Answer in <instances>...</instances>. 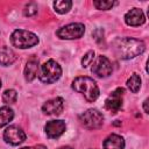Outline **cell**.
Returning <instances> with one entry per match:
<instances>
[{
	"label": "cell",
	"mask_w": 149,
	"mask_h": 149,
	"mask_svg": "<svg viewBox=\"0 0 149 149\" xmlns=\"http://www.w3.org/2000/svg\"><path fill=\"white\" fill-rule=\"evenodd\" d=\"M113 49L118 57L122 59H130L141 55L146 49V44L141 40L132 37H118L113 42Z\"/></svg>",
	"instance_id": "cell-1"
},
{
	"label": "cell",
	"mask_w": 149,
	"mask_h": 149,
	"mask_svg": "<svg viewBox=\"0 0 149 149\" xmlns=\"http://www.w3.org/2000/svg\"><path fill=\"white\" fill-rule=\"evenodd\" d=\"M72 88L74 91L81 93L88 102L95 101L98 99V97H99L98 85L95 84V81L92 78L86 77V76L77 77L72 83Z\"/></svg>",
	"instance_id": "cell-2"
},
{
	"label": "cell",
	"mask_w": 149,
	"mask_h": 149,
	"mask_svg": "<svg viewBox=\"0 0 149 149\" xmlns=\"http://www.w3.org/2000/svg\"><path fill=\"white\" fill-rule=\"evenodd\" d=\"M10 42L14 47L19 49H27L36 45L38 43V37L31 31L24 29H16L10 35Z\"/></svg>",
	"instance_id": "cell-3"
},
{
	"label": "cell",
	"mask_w": 149,
	"mask_h": 149,
	"mask_svg": "<svg viewBox=\"0 0 149 149\" xmlns=\"http://www.w3.org/2000/svg\"><path fill=\"white\" fill-rule=\"evenodd\" d=\"M61 74H62V69L59 64L54 59H49L43 65H41L38 78L42 83L52 84L59 79Z\"/></svg>",
	"instance_id": "cell-4"
},
{
	"label": "cell",
	"mask_w": 149,
	"mask_h": 149,
	"mask_svg": "<svg viewBox=\"0 0 149 149\" xmlns=\"http://www.w3.org/2000/svg\"><path fill=\"white\" fill-rule=\"evenodd\" d=\"M79 121L81 125L88 129H98L104 123V115L94 108H90L79 116Z\"/></svg>",
	"instance_id": "cell-5"
},
{
	"label": "cell",
	"mask_w": 149,
	"mask_h": 149,
	"mask_svg": "<svg viewBox=\"0 0 149 149\" xmlns=\"http://www.w3.org/2000/svg\"><path fill=\"white\" fill-rule=\"evenodd\" d=\"M85 27L83 23H70L57 30V36L63 40H74L84 35Z\"/></svg>",
	"instance_id": "cell-6"
},
{
	"label": "cell",
	"mask_w": 149,
	"mask_h": 149,
	"mask_svg": "<svg viewBox=\"0 0 149 149\" xmlns=\"http://www.w3.org/2000/svg\"><path fill=\"white\" fill-rule=\"evenodd\" d=\"M112 71H113L112 63L109 62V59L106 56H102V55L98 56V58L95 59V62L92 65V72L101 78L108 77L112 73Z\"/></svg>",
	"instance_id": "cell-7"
},
{
	"label": "cell",
	"mask_w": 149,
	"mask_h": 149,
	"mask_svg": "<svg viewBox=\"0 0 149 149\" xmlns=\"http://www.w3.org/2000/svg\"><path fill=\"white\" fill-rule=\"evenodd\" d=\"M3 140L12 146H17L26 140V133L17 126H9L3 132Z\"/></svg>",
	"instance_id": "cell-8"
},
{
	"label": "cell",
	"mask_w": 149,
	"mask_h": 149,
	"mask_svg": "<svg viewBox=\"0 0 149 149\" xmlns=\"http://www.w3.org/2000/svg\"><path fill=\"white\" fill-rule=\"evenodd\" d=\"M123 93H125V90L121 88V87H119L115 91H113L109 94V97L106 99V101H105V108L108 109L112 113H116L122 106Z\"/></svg>",
	"instance_id": "cell-9"
},
{
	"label": "cell",
	"mask_w": 149,
	"mask_h": 149,
	"mask_svg": "<svg viewBox=\"0 0 149 149\" xmlns=\"http://www.w3.org/2000/svg\"><path fill=\"white\" fill-rule=\"evenodd\" d=\"M65 128L66 126L63 120H51V121H48L44 126L45 134L49 139L59 137L65 132Z\"/></svg>",
	"instance_id": "cell-10"
},
{
	"label": "cell",
	"mask_w": 149,
	"mask_h": 149,
	"mask_svg": "<svg viewBox=\"0 0 149 149\" xmlns=\"http://www.w3.org/2000/svg\"><path fill=\"white\" fill-rule=\"evenodd\" d=\"M63 107H64V100L57 97L44 102L42 106V111L47 115H58L62 113Z\"/></svg>",
	"instance_id": "cell-11"
},
{
	"label": "cell",
	"mask_w": 149,
	"mask_h": 149,
	"mask_svg": "<svg viewBox=\"0 0 149 149\" xmlns=\"http://www.w3.org/2000/svg\"><path fill=\"white\" fill-rule=\"evenodd\" d=\"M125 21L128 26H132V27H137V26H141L146 21V17H144V14L143 12L140 9V8H132L130 10H128L125 15Z\"/></svg>",
	"instance_id": "cell-12"
},
{
	"label": "cell",
	"mask_w": 149,
	"mask_h": 149,
	"mask_svg": "<svg viewBox=\"0 0 149 149\" xmlns=\"http://www.w3.org/2000/svg\"><path fill=\"white\" fill-rule=\"evenodd\" d=\"M102 146L104 149H123L125 140L118 134H112L105 139Z\"/></svg>",
	"instance_id": "cell-13"
},
{
	"label": "cell",
	"mask_w": 149,
	"mask_h": 149,
	"mask_svg": "<svg viewBox=\"0 0 149 149\" xmlns=\"http://www.w3.org/2000/svg\"><path fill=\"white\" fill-rule=\"evenodd\" d=\"M37 71H38V59L35 56H33L28 59V62L26 64V68H24V78H26V80L31 81L36 77Z\"/></svg>",
	"instance_id": "cell-14"
},
{
	"label": "cell",
	"mask_w": 149,
	"mask_h": 149,
	"mask_svg": "<svg viewBox=\"0 0 149 149\" xmlns=\"http://www.w3.org/2000/svg\"><path fill=\"white\" fill-rule=\"evenodd\" d=\"M16 54L8 47L0 48V64L3 66L10 65L16 61Z\"/></svg>",
	"instance_id": "cell-15"
},
{
	"label": "cell",
	"mask_w": 149,
	"mask_h": 149,
	"mask_svg": "<svg viewBox=\"0 0 149 149\" xmlns=\"http://www.w3.org/2000/svg\"><path fill=\"white\" fill-rule=\"evenodd\" d=\"M14 118V112L7 107V106H3V107H0V127H3L6 126L7 123H9Z\"/></svg>",
	"instance_id": "cell-16"
},
{
	"label": "cell",
	"mask_w": 149,
	"mask_h": 149,
	"mask_svg": "<svg viewBox=\"0 0 149 149\" xmlns=\"http://www.w3.org/2000/svg\"><path fill=\"white\" fill-rule=\"evenodd\" d=\"M127 87L133 93H136L141 87V77L137 73H133L127 80Z\"/></svg>",
	"instance_id": "cell-17"
},
{
	"label": "cell",
	"mask_w": 149,
	"mask_h": 149,
	"mask_svg": "<svg viewBox=\"0 0 149 149\" xmlns=\"http://www.w3.org/2000/svg\"><path fill=\"white\" fill-rule=\"evenodd\" d=\"M72 2L69 0H59V1H55L54 2V8L57 13L59 14H65L71 9Z\"/></svg>",
	"instance_id": "cell-18"
},
{
	"label": "cell",
	"mask_w": 149,
	"mask_h": 149,
	"mask_svg": "<svg viewBox=\"0 0 149 149\" xmlns=\"http://www.w3.org/2000/svg\"><path fill=\"white\" fill-rule=\"evenodd\" d=\"M17 93L15 90H6L2 94V101L5 104H14L16 101Z\"/></svg>",
	"instance_id": "cell-19"
},
{
	"label": "cell",
	"mask_w": 149,
	"mask_h": 149,
	"mask_svg": "<svg viewBox=\"0 0 149 149\" xmlns=\"http://www.w3.org/2000/svg\"><path fill=\"white\" fill-rule=\"evenodd\" d=\"M114 1H93V5L97 7V9H104V10H107V9H111L113 6H114Z\"/></svg>",
	"instance_id": "cell-20"
},
{
	"label": "cell",
	"mask_w": 149,
	"mask_h": 149,
	"mask_svg": "<svg viewBox=\"0 0 149 149\" xmlns=\"http://www.w3.org/2000/svg\"><path fill=\"white\" fill-rule=\"evenodd\" d=\"M36 13H37V6L34 2H30V3L26 5V7L23 9L24 16H34Z\"/></svg>",
	"instance_id": "cell-21"
},
{
	"label": "cell",
	"mask_w": 149,
	"mask_h": 149,
	"mask_svg": "<svg viewBox=\"0 0 149 149\" xmlns=\"http://www.w3.org/2000/svg\"><path fill=\"white\" fill-rule=\"evenodd\" d=\"M93 58H94V51H87L86 54H85V56L83 57V59H81V65L84 66V68H86V66H88L92 62H93Z\"/></svg>",
	"instance_id": "cell-22"
},
{
	"label": "cell",
	"mask_w": 149,
	"mask_h": 149,
	"mask_svg": "<svg viewBox=\"0 0 149 149\" xmlns=\"http://www.w3.org/2000/svg\"><path fill=\"white\" fill-rule=\"evenodd\" d=\"M21 149H47V148L42 144H37V146H33V147H23Z\"/></svg>",
	"instance_id": "cell-23"
},
{
	"label": "cell",
	"mask_w": 149,
	"mask_h": 149,
	"mask_svg": "<svg viewBox=\"0 0 149 149\" xmlns=\"http://www.w3.org/2000/svg\"><path fill=\"white\" fill-rule=\"evenodd\" d=\"M147 102H148L147 100H144V101H143V108H144V112H146V113H149L148 107H147Z\"/></svg>",
	"instance_id": "cell-24"
},
{
	"label": "cell",
	"mask_w": 149,
	"mask_h": 149,
	"mask_svg": "<svg viewBox=\"0 0 149 149\" xmlns=\"http://www.w3.org/2000/svg\"><path fill=\"white\" fill-rule=\"evenodd\" d=\"M59 149H72V148H70V147H62V148H59Z\"/></svg>",
	"instance_id": "cell-25"
},
{
	"label": "cell",
	"mask_w": 149,
	"mask_h": 149,
	"mask_svg": "<svg viewBox=\"0 0 149 149\" xmlns=\"http://www.w3.org/2000/svg\"><path fill=\"white\" fill-rule=\"evenodd\" d=\"M0 87H1V79H0Z\"/></svg>",
	"instance_id": "cell-26"
}]
</instances>
